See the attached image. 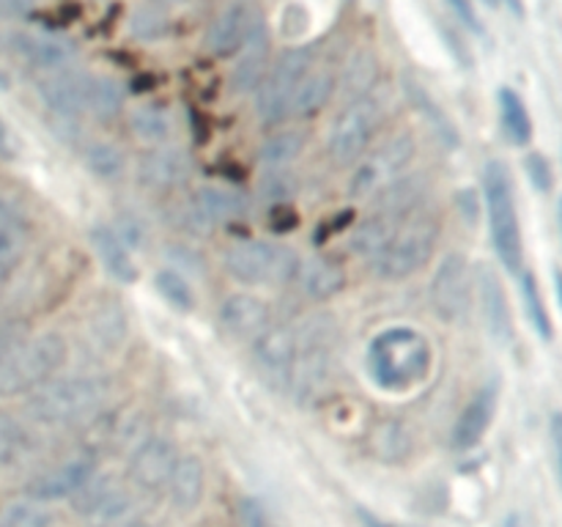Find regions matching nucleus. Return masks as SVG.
<instances>
[{"label": "nucleus", "instance_id": "14", "mask_svg": "<svg viewBox=\"0 0 562 527\" xmlns=\"http://www.w3.org/2000/svg\"><path fill=\"white\" fill-rule=\"evenodd\" d=\"M269 55H272V36L261 14L252 16V25L247 31V38L239 47L234 71H231V91L252 93L261 86L263 75L269 69Z\"/></svg>", "mask_w": 562, "mask_h": 527}, {"label": "nucleus", "instance_id": "27", "mask_svg": "<svg viewBox=\"0 0 562 527\" xmlns=\"http://www.w3.org/2000/svg\"><path fill=\"white\" fill-rule=\"evenodd\" d=\"M91 245L97 253L99 264L104 267V272L110 278H115L119 283H135L137 280V264L132 258V250L124 245L119 234H115L113 225H97L91 231Z\"/></svg>", "mask_w": 562, "mask_h": 527}, {"label": "nucleus", "instance_id": "20", "mask_svg": "<svg viewBox=\"0 0 562 527\" xmlns=\"http://www.w3.org/2000/svg\"><path fill=\"white\" fill-rule=\"evenodd\" d=\"M11 47L31 66L58 71L75 60L77 44L58 33H11Z\"/></svg>", "mask_w": 562, "mask_h": 527}, {"label": "nucleus", "instance_id": "38", "mask_svg": "<svg viewBox=\"0 0 562 527\" xmlns=\"http://www.w3.org/2000/svg\"><path fill=\"white\" fill-rule=\"evenodd\" d=\"M302 148H305V135L296 130H283L274 132L263 141L261 146V159L272 168H280V165L291 162L294 157H300Z\"/></svg>", "mask_w": 562, "mask_h": 527}, {"label": "nucleus", "instance_id": "31", "mask_svg": "<svg viewBox=\"0 0 562 527\" xmlns=\"http://www.w3.org/2000/svg\"><path fill=\"white\" fill-rule=\"evenodd\" d=\"M379 80V60L371 49H357L344 66V77H340V91H344L346 102L368 97L376 88Z\"/></svg>", "mask_w": 562, "mask_h": 527}, {"label": "nucleus", "instance_id": "26", "mask_svg": "<svg viewBox=\"0 0 562 527\" xmlns=\"http://www.w3.org/2000/svg\"><path fill=\"white\" fill-rule=\"evenodd\" d=\"M294 280H300L302 291H305L311 300L322 302L346 289V269L338 258L316 256L307 258V261H300Z\"/></svg>", "mask_w": 562, "mask_h": 527}, {"label": "nucleus", "instance_id": "36", "mask_svg": "<svg viewBox=\"0 0 562 527\" xmlns=\"http://www.w3.org/2000/svg\"><path fill=\"white\" fill-rule=\"evenodd\" d=\"M82 159H86L88 170H91L97 179H104V181L121 179L126 170L124 152H121L115 143H108V141L88 143L86 152H82Z\"/></svg>", "mask_w": 562, "mask_h": 527}, {"label": "nucleus", "instance_id": "28", "mask_svg": "<svg viewBox=\"0 0 562 527\" xmlns=\"http://www.w3.org/2000/svg\"><path fill=\"white\" fill-rule=\"evenodd\" d=\"M170 500L179 511L190 514L201 505L203 492H206V470H203V461L198 456H179L173 464V472L168 478Z\"/></svg>", "mask_w": 562, "mask_h": 527}, {"label": "nucleus", "instance_id": "47", "mask_svg": "<svg viewBox=\"0 0 562 527\" xmlns=\"http://www.w3.org/2000/svg\"><path fill=\"white\" fill-rule=\"evenodd\" d=\"M291 192H294V181L289 179V173H272L263 181V198L269 201H289Z\"/></svg>", "mask_w": 562, "mask_h": 527}, {"label": "nucleus", "instance_id": "46", "mask_svg": "<svg viewBox=\"0 0 562 527\" xmlns=\"http://www.w3.org/2000/svg\"><path fill=\"white\" fill-rule=\"evenodd\" d=\"M448 5H450V11H453L456 20H459L467 31L477 33V36H483V33H486V27H483V22H481V16H477L472 0H448Z\"/></svg>", "mask_w": 562, "mask_h": 527}, {"label": "nucleus", "instance_id": "4", "mask_svg": "<svg viewBox=\"0 0 562 527\" xmlns=\"http://www.w3.org/2000/svg\"><path fill=\"white\" fill-rule=\"evenodd\" d=\"M439 239V220L428 209H415L398 220V225L390 234L387 245L373 258V269L384 280H404L409 274L420 272L434 256V247Z\"/></svg>", "mask_w": 562, "mask_h": 527}, {"label": "nucleus", "instance_id": "10", "mask_svg": "<svg viewBox=\"0 0 562 527\" xmlns=\"http://www.w3.org/2000/svg\"><path fill=\"white\" fill-rule=\"evenodd\" d=\"M472 291H475V280H472V267L467 256L448 253L434 272L431 289H428L434 313L442 322H461L470 313Z\"/></svg>", "mask_w": 562, "mask_h": 527}, {"label": "nucleus", "instance_id": "25", "mask_svg": "<svg viewBox=\"0 0 562 527\" xmlns=\"http://www.w3.org/2000/svg\"><path fill=\"white\" fill-rule=\"evenodd\" d=\"M27 245H31V225L25 214L0 198V280L14 272L16 264L25 258Z\"/></svg>", "mask_w": 562, "mask_h": 527}, {"label": "nucleus", "instance_id": "16", "mask_svg": "<svg viewBox=\"0 0 562 527\" xmlns=\"http://www.w3.org/2000/svg\"><path fill=\"white\" fill-rule=\"evenodd\" d=\"M93 475H97V459H93V456H71V459H66L60 467L44 472L42 478H36V481L31 483V489H27V494H31L33 500H38V503L75 497Z\"/></svg>", "mask_w": 562, "mask_h": 527}, {"label": "nucleus", "instance_id": "15", "mask_svg": "<svg viewBox=\"0 0 562 527\" xmlns=\"http://www.w3.org/2000/svg\"><path fill=\"white\" fill-rule=\"evenodd\" d=\"M176 459H179V453L168 437L143 439L130 459V481L146 492H159V489L168 486Z\"/></svg>", "mask_w": 562, "mask_h": 527}, {"label": "nucleus", "instance_id": "12", "mask_svg": "<svg viewBox=\"0 0 562 527\" xmlns=\"http://www.w3.org/2000/svg\"><path fill=\"white\" fill-rule=\"evenodd\" d=\"M296 357V335L291 327H267L256 335L252 362L274 390H289Z\"/></svg>", "mask_w": 562, "mask_h": 527}, {"label": "nucleus", "instance_id": "1", "mask_svg": "<svg viewBox=\"0 0 562 527\" xmlns=\"http://www.w3.org/2000/svg\"><path fill=\"white\" fill-rule=\"evenodd\" d=\"M431 340L415 327H387L368 346V371L382 390H409L428 377Z\"/></svg>", "mask_w": 562, "mask_h": 527}, {"label": "nucleus", "instance_id": "41", "mask_svg": "<svg viewBox=\"0 0 562 527\" xmlns=\"http://www.w3.org/2000/svg\"><path fill=\"white\" fill-rule=\"evenodd\" d=\"M130 27L143 42H154V38H162L168 33V16H165V11L159 5L146 3L132 14Z\"/></svg>", "mask_w": 562, "mask_h": 527}, {"label": "nucleus", "instance_id": "39", "mask_svg": "<svg viewBox=\"0 0 562 527\" xmlns=\"http://www.w3.org/2000/svg\"><path fill=\"white\" fill-rule=\"evenodd\" d=\"M154 283H157V291L162 294V300H168L176 311L187 313L195 307V291H192L190 280L176 272V269H162Z\"/></svg>", "mask_w": 562, "mask_h": 527}, {"label": "nucleus", "instance_id": "18", "mask_svg": "<svg viewBox=\"0 0 562 527\" xmlns=\"http://www.w3.org/2000/svg\"><path fill=\"white\" fill-rule=\"evenodd\" d=\"M190 154L181 152V148L176 146L154 148V152L143 154L140 162H137V179H140V184L157 192L176 190V187H181L190 179Z\"/></svg>", "mask_w": 562, "mask_h": 527}, {"label": "nucleus", "instance_id": "40", "mask_svg": "<svg viewBox=\"0 0 562 527\" xmlns=\"http://www.w3.org/2000/svg\"><path fill=\"white\" fill-rule=\"evenodd\" d=\"M521 294H525L527 316H530L536 333L541 335L543 340H552V335H554L552 318H549L547 302H543L541 289H538V283H536V278H532V274H525V278H521Z\"/></svg>", "mask_w": 562, "mask_h": 527}, {"label": "nucleus", "instance_id": "43", "mask_svg": "<svg viewBox=\"0 0 562 527\" xmlns=\"http://www.w3.org/2000/svg\"><path fill=\"white\" fill-rule=\"evenodd\" d=\"M47 511L38 508V505H14L3 514L0 527H49Z\"/></svg>", "mask_w": 562, "mask_h": 527}, {"label": "nucleus", "instance_id": "56", "mask_svg": "<svg viewBox=\"0 0 562 527\" xmlns=\"http://www.w3.org/2000/svg\"><path fill=\"white\" fill-rule=\"evenodd\" d=\"M5 11V0H0V14H3Z\"/></svg>", "mask_w": 562, "mask_h": 527}, {"label": "nucleus", "instance_id": "51", "mask_svg": "<svg viewBox=\"0 0 562 527\" xmlns=\"http://www.w3.org/2000/svg\"><path fill=\"white\" fill-rule=\"evenodd\" d=\"M115 527H151V525H148V522H143V519H137V516L132 514V516H126L124 522H119Z\"/></svg>", "mask_w": 562, "mask_h": 527}, {"label": "nucleus", "instance_id": "42", "mask_svg": "<svg viewBox=\"0 0 562 527\" xmlns=\"http://www.w3.org/2000/svg\"><path fill=\"white\" fill-rule=\"evenodd\" d=\"M25 448V431L14 417L0 412V464H9Z\"/></svg>", "mask_w": 562, "mask_h": 527}, {"label": "nucleus", "instance_id": "49", "mask_svg": "<svg viewBox=\"0 0 562 527\" xmlns=\"http://www.w3.org/2000/svg\"><path fill=\"white\" fill-rule=\"evenodd\" d=\"M11 154H14V146H11L9 126H5V121L0 119V157H11Z\"/></svg>", "mask_w": 562, "mask_h": 527}, {"label": "nucleus", "instance_id": "23", "mask_svg": "<svg viewBox=\"0 0 562 527\" xmlns=\"http://www.w3.org/2000/svg\"><path fill=\"white\" fill-rule=\"evenodd\" d=\"M220 324L236 338H256L269 327V305L256 294H231L220 305Z\"/></svg>", "mask_w": 562, "mask_h": 527}, {"label": "nucleus", "instance_id": "35", "mask_svg": "<svg viewBox=\"0 0 562 527\" xmlns=\"http://www.w3.org/2000/svg\"><path fill=\"white\" fill-rule=\"evenodd\" d=\"M404 91H406V99H409L412 104H415L417 110H420L423 115H426V121L431 124V130H437V135L442 137L448 146H456L459 143V135H456V126L450 124L448 115L439 110V104L434 102L431 97L426 93V88L420 86V82H415L412 77H404Z\"/></svg>", "mask_w": 562, "mask_h": 527}, {"label": "nucleus", "instance_id": "52", "mask_svg": "<svg viewBox=\"0 0 562 527\" xmlns=\"http://www.w3.org/2000/svg\"><path fill=\"white\" fill-rule=\"evenodd\" d=\"M505 5H508V9L514 11V14L525 16V3H521V0H505Z\"/></svg>", "mask_w": 562, "mask_h": 527}, {"label": "nucleus", "instance_id": "13", "mask_svg": "<svg viewBox=\"0 0 562 527\" xmlns=\"http://www.w3.org/2000/svg\"><path fill=\"white\" fill-rule=\"evenodd\" d=\"M247 212V201L241 192L228 187H201L187 203V228L198 234H209L228 220L241 217Z\"/></svg>", "mask_w": 562, "mask_h": 527}, {"label": "nucleus", "instance_id": "45", "mask_svg": "<svg viewBox=\"0 0 562 527\" xmlns=\"http://www.w3.org/2000/svg\"><path fill=\"white\" fill-rule=\"evenodd\" d=\"M527 176H530V181L536 184V190L541 192L552 190L554 173H552V165H549V159L543 157V154H530V157H527Z\"/></svg>", "mask_w": 562, "mask_h": 527}, {"label": "nucleus", "instance_id": "34", "mask_svg": "<svg viewBox=\"0 0 562 527\" xmlns=\"http://www.w3.org/2000/svg\"><path fill=\"white\" fill-rule=\"evenodd\" d=\"M124 110V86L115 77L91 75L88 88V113L99 121H113Z\"/></svg>", "mask_w": 562, "mask_h": 527}, {"label": "nucleus", "instance_id": "33", "mask_svg": "<svg viewBox=\"0 0 562 527\" xmlns=\"http://www.w3.org/2000/svg\"><path fill=\"white\" fill-rule=\"evenodd\" d=\"M130 130L135 132L137 141L143 143H165L173 132V119H170V110L159 102H146L140 108L132 110L130 115Z\"/></svg>", "mask_w": 562, "mask_h": 527}, {"label": "nucleus", "instance_id": "50", "mask_svg": "<svg viewBox=\"0 0 562 527\" xmlns=\"http://www.w3.org/2000/svg\"><path fill=\"white\" fill-rule=\"evenodd\" d=\"M360 519L366 527H406V525H395V522L379 519V516H373L371 511H360Z\"/></svg>", "mask_w": 562, "mask_h": 527}, {"label": "nucleus", "instance_id": "5", "mask_svg": "<svg viewBox=\"0 0 562 527\" xmlns=\"http://www.w3.org/2000/svg\"><path fill=\"white\" fill-rule=\"evenodd\" d=\"M66 360V340L58 333L20 338L0 357V399L33 393Z\"/></svg>", "mask_w": 562, "mask_h": 527}, {"label": "nucleus", "instance_id": "2", "mask_svg": "<svg viewBox=\"0 0 562 527\" xmlns=\"http://www.w3.org/2000/svg\"><path fill=\"white\" fill-rule=\"evenodd\" d=\"M296 335V357L291 371L289 390L300 404H311L327 390L333 379L335 344H338V324L327 313H316L307 318Z\"/></svg>", "mask_w": 562, "mask_h": 527}, {"label": "nucleus", "instance_id": "53", "mask_svg": "<svg viewBox=\"0 0 562 527\" xmlns=\"http://www.w3.org/2000/svg\"><path fill=\"white\" fill-rule=\"evenodd\" d=\"M148 3L159 5V9H165V5H179V3H187V0H148Z\"/></svg>", "mask_w": 562, "mask_h": 527}, {"label": "nucleus", "instance_id": "21", "mask_svg": "<svg viewBox=\"0 0 562 527\" xmlns=\"http://www.w3.org/2000/svg\"><path fill=\"white\" fill-rule=\"evenodd\" d=\"M252 16H256V11L247 3H231L209 25L206 36H203V49L214 58H228V55L239 53L241 42L252 25Z\"/></svg>", "mask_w": 562, "mask_h": 527}, {"label": "nucleus", "instance_id": "37", "mask_svg": "<svg viewBox=\"0 0 562 527\" xmlns=\"http://www.w3.org/2000/svg\"><path fill=\"white\" fill-rule=\"evenodd\" d=\"M395 225H398V220H387V217H379V214H371V217H368L366 223L357 225V231L351 234V239H349L351 250L360 253V256L376 258L379 250L387 245V239H390V234H393Z\"/></svg>", "mask_w": 562, "mask_h": 527}, {"label": "nucleus", "instance_id": "30", "mask_svg": "<svg viewBox=\"0 0 562 527\" xmlns=\"http://www.w3.org/2000/svg\"><path fill=\"white\" fill-rule=\"evenodd\" d=\"M368 453L382 464H398L412 453V434L398 421H382L368 437Z\"/></svg>", "mask_w": 562, "mask_h": 527}, {"label": "nucleus", "instance_id": "48", "mask_svg": "<svg viewBox=\"0 0 562 527\" xmlns=\"http://www.w3.org/2000/svg\"><path fill=\"white\" fill-rule=\"evenodd\" d=\"M20 338H25L20 324H0V357H3Z\"/></svg>", "mask_w": 562, "mask_h": 527}, {"label": "nucleus", "instance_id": "29", "mask_svg": "<svg viewBox=\"0 0 562 527\" xmlns=\"http://www.w3.org/2000/svg\"><path fill=\"white\" fill-rule=\"evenodd\" d=\"M335 88H338V80L329 69H316V71H307L302 77V82L296 86L294 99H291V108L289 113L296 115V119H311L316 115L318 110L327 108L329 99H333Z\"/></svg>", "mask_w": 562, "mask_h": 527}, {"label": "nucleus", "instance_id": "44", "mask_svg": "<svg viewBox=\"0 0 562 527\" xmlns=\"http://www.w3.org/2000/svg\"><path fill=\"white\" fill-rule=\"evenodd\" d=\"M126 333V318H121V313L115 307H102L93 318V335L99 340H108V344H119Z\"/></svg>", "mask_w": 562, "mask_h": 527}, {"label": "nucleus", "instance_id": "17", "mask_svg": "<svg viewBox=\"0 0 562 527\" xmlns=\"http://www.w3.org/2000/svg\"><path fill=\"white\" fill-rule=\"evenodd\" d=\"M88 88H91V75L77 69H58L47 80L38 82L44 104L64 119L88 113Z\"/></svg>", "mask_w": 562, "mask_h": 527}, {"label": "nucleus", "instance_id": "6", "mask_svg": "<svg viewBox=\"0 0 562 527\" xmlns=\"http://www.w3.org/2000/svg\"><path fill=\"white\" fill-rule=\"evenodd\" d=\"M483 192H486V212H488V231H492V245L497 258L508 272H519L525 261V247H521V225L519 212H516L514 181L505 162L486 165L483 173Z\"/></svg>", "mask_w": 562, "mask_h": 527}, {"label": "nucleus", "instance_id": "54", "mask_svg": "<svg viewBox=\"0 0 562 527\" xmlns=\"http://www.w3.org/2000/svg\"><path fill=\"white\" fill-rule=\"evenodd\" d=\"M505 527H521V519L516 514H510L508 519H505Z\"/></svg>", "mask_w": 562, "mask_h": 527}, {"label": "nucleus", "instance_id": "32", "mask_svg": "<svg viewBox=\"0 0 562 527\" xmlns=\"http://www.w3.org/2000/svg\"><path fill=\"white\" fill-rule=\"evenodd\" d=\"M499 104V121H503V132L514 146H527L532 141V119L527 110L525 99L514 91V88H499L497 93Z\"/></svg>", "mask_w": 562, "mask_h": 527}, {"label": "nucleus", "instance_id": "3", "mask_svg": "<svg viewBox=\"0 0 562 527\" xmlns=\"http://www.w3.org/2000/svg\"><path fill=\"white\" fill-rule=\"evenodd\" d=\"M108 384L97 377L47 379L33 390L25 410L31 421L44 426H71L91 417L104 404Z\"/></svg>", "mask_w": 562, "mask_h": 527}, {"label": "nucleus", "instance_id": "24", "mask_svg": "<svg viewBox=\"0 0 562 527\" xmlns=\"http://www.w3.org/2000/svg\"><path fill=\"white\" fill-rule=\"evenodd\" d=\"M426 190L428 187L423 173L398 176V179H393L390 184H384L382 190H379L376 203H373V214L387 220H404L406 214L423 206Z\"/></svg>", "mask_w": 562, "mask_h": 527}, {"label": "nucleus", "instance_id": "7", "mask_svg": "<svg viewBox=\"0 0 562 527\" xmlns=\"http://www.w3.org/2000/svg\"><path fill=\"white\" fill-rule=\"evenodd\" d=\"M225 272L250 285H283L296 278L300 256L289 245L267 239L236 242L225 250Z\"/></svg>", "mask_w": 562, "mask_h": 527}, {"label": "nucleus", "instance_id": "11", "mask_svg": "<svg viewBox=\"0 0 562 527\" xmlns=\"http://www.w3.org/2000/svg\"><path fill=\"white\" fill-rule=\"evenodd\" d=\"M412 157H415V137L406 135V132L404 135H395L376 154H371L357 168V173L351 176V198H368L382 190L384 184H390L393 179H398L406 170V165L412 162Z\"/></svg>", "mask_w": 562, "mask_h": 527}, {"label": "nucleus", "instance_id": "8", "mask_svg": "<svg viewBox=\"0 0 562 527\" xmlns=\"http://www.w3.org/2000/svg\"><path fill=\"white\" fill-rule=\"evenodd\" d=\"M316 53V44H300V47H291L285 53H280L278 60L269 64L261 86L256 88V110L263 124L274 126L289 115L296 86L311 71Z\"/></svg>", "mask_w": 562, "mask_h": 527}, {"label": "nucleus", "instance_id": "22", "mask_svg": "<svg viewBox=\"0 0 562 527\" xmlns=\"http://www.w3.org/2000/svg\"><path fill=\"white\" fill-rule=\"evenodd\" d=\"M497 382H488L486 388L477 390L475 399L464 406V412H461L459 421H456L453 434H450L456 450H470L481 442L483 434L492 426L494 415H497Z\"/></svg>", "mask_w": 562, "mask_h": 527}, {"label": "nucleus", "instance_id": "9", "mask_svg": "<svg viewBox=\"0 0 562 527\" xmlns=\"http://www.w3.org/2000/svg\"><path fill=\"white\" fill-rule=\"evenodd\" d=\"M384 115H387V102L376 91L355 99V102H346L329 130V154H333L335 165L357 162L382 126Z\"/></svg>", "mask_w": 562, "mask_h": 527}, {"label": "nucleus", "instance_id": "19", "mask_svg": "<svg viewBox=\"0 0 562 527\" xmlns=\"http://www.w3.org/2000/svg\"><path fill=\"white\" fill-rule=\"evenodd\" d=\"M472 280H475L477 300H481V311L492 338L497 344H510V338H514V316H510L508 296H505L497 272L488 264H481L475 274H472Z\"/></svg>", "mask_w": 562, "mask_h": 527}, {"label": "nucleus", "instance_id": "55", "mask_svg": "<svg viewBox=\"0 0 562 527\" xmlns=\"http://www.w3.org/2000/svg\"><path fill=\"white\" fill-rule=\"evenodd\" d=\"M483 3H486V5H497L499 0H483Z\"/></svg>", "mask_w": 562, "mask_h": 527}]
</instances>
